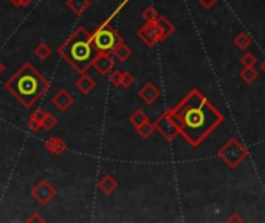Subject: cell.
Masks as SVG:
<instances>
[{
	"label": "cell",
	"mask_w": 265,
	"mask_h": 223,
	"mask_svg": "<svg viewBox=\"0 0 265 223\" xmlns=\"http://www.w3.org/2000/svg\"><path fill=\"white\" fill-rule=\"evenodd\" d=\"M154 126H155V130H158L166 141H174L177 136H180V126L169 110L166 113H163L154 123Z\"/></svg>",
	"instance_id": "5"
},
{
	"label": "cell",
	"mask_w": 265,
	"mask_h": 223,
	"mask_svg": "<svg viewBox=\"0 0 265 223\" xmlns=\"http://www.w3.org/2000/svg\"><path fill=\"white\" fill-rule=\"evenodd\" d=\"M234 45L239 48V50H246L248 47L251 45V38L248 36L246 33H240V34H237L236 36V39H234Z\"/></svg>",
	"instance_id": "21"
},
{
	"label": "cell",
	"mask_w": 265,
	"mask_h": 223,
	"mask_svg": "<svg viewBox=\"0 0 265 223\" xmlns=\"http://www.w3.org/2000/svg\"><path fill=\"white\" fill-rule=\"evenodd\" d=\"M10 4H13L14 7H18V8H24V7H28L31 5L35 0H8Z\"/></svg>",
	"instance_id": "28"
},
{
	"label": "cell",
	"mask_w": 265,
	"mask_h": 223,
	"mask_svg": "<svg viewBox=\"0 0 265 223\" xmlns=\"http://www.w3.org/2000/svg\"><path fill=\"white\" fill-rule=\"evenodd\" d=\"M121 76H123V72H118V70H113L109 73V81L112 85H115V87H120L121 85Z\"/></svg>",
	"instance_id": "26"
},
{
	"label": "cell",
	"mask_w": 265,
	"mask_h": 223,
	"mask_svg": "<svg viewBox=\"0 0 265 223\" xmlns=\"http://www.w3.org/2000/svg\"><path fill=\"white\" fill-rule=\"evenodd\" d=\"M52 53H53V50L50 48V45H47V44H39L35 50H33V56H35L36 59H39V61H47L50 56H52Z\"/></svg>",
	"instance_id": "17"
},
{
	"label": "cell",
	"mask_w": 265,
	"mask_h": 223,
	"mask_svg": "<svg viewBox=\"0 0 265 223\" xmlns=\"http://www.w3.org/2000/svg\"><path fill=\"white\" fill-rule=\"evenodd\" d=\"M5 89L25 109H31L50 89V82L30 62H25L11 78L7 79Z\"/></svg>",
	"instance_id": "2"
},
{
	"label": "cell",
	"mask_w": 265,
	"mask_h": 223,
	"mask_svg": "<svg viewBox=\"0 0 265 223\" xmlns=\"http://www.w3.org/2000/svg\"><path fill=\"white\" fill-rule=\"evenodd\" d=\"M248 155L246 147L237 140L231 138L220 150H219V158L231 169H236Z\"/></svg>",
	"instance_id": "4"
},
{
	"label": "cell",
	"mask_w": 265,
	"mask_h": 223,
	"mask_svg": "<svg viewBox=\"0 0 265 223\" xmlns=\"http://www.w3.org/2000/svg\"><path fill=\"white\" fill-rule=\"evenodd\" d=\"M155 24L158 25L161 34H163V39H168L171 34L175 31V27L166 19V17H163V16H158V19L155 21Z\"/></svg>",
	"instance_id": "16"
},
{
	"label": "cell",
	"mask_w": 265,
	"mask_h": 223,
	"mask_svg": "<svg viewBox=\"0 0 265 223\" xmlns=\"http://www.w3.org/2000/svg\"><path fill=\"white\" fill-rule=\"evenodd\" d=\"M75 87L78 89V92L79 93H82V95H90L93 90H95V87H96V82H95V79L93 78H90L89 75H82L76 82H75Z\"/></svg>",
	"instance_id": "12"
},
{
	"label": "cell",
	"mask_w": 265,
	"mask_h": 223,
	"mask_svg": "<svg viewBox=\"0 0 265 223\" xmlns=\"http://www.w3.org/2000/svg\"><path fill=\"white\" fill-rule=\"evenodd\" d=\"M240 62H242L243 67H254V65L257 64V58H256L253 53H245V55L242 56Z\"/></svg>",
	"instance_id": "25"
},
{
	"label": "cell",
	"mask_w": 265,
	"mask_h": 223,
	"mask_svg": "<svg viewBox=\"0 0 265 223\" xmlns=\"http://www.w3.org/2000/svg\"><path fill=\"white\" fill-rule=\"evenodd\" d=\"M129 121H130V124H132V126H134V127L137 129L138 126H141V124H144V123H147V121H149V116H147V113H146L144 110L138 109V110H135L134 113L130 115Z\"/></svg>",
	"instance_id": "18"
},
{
	"label": "cell",
	"mask_w": 265,
	"mask_h": 223,
	"mask_svg": "<svg viewBox=\"0 0 265 223\" xmlns=\"http://www.w3.org/2000/svg\"><path fill=\"white\" fill-rule=\"evenodd\" d=\"M59 58H62L72 68L81 75H84L92 67L95 56L98 55V50L95 48L92 41L76 39L70 34L69 39H65L56 50Z\"/></svg>",
	"instance_id": "3"
},
{
	"label": "cell",
	"mask_w": 265,
	"mask_h": 223,
	"mask_svg": "<svg viewBox=\"0 0 265 223\" xmlns=\"http://www.w3.org/2000/svg\"><path fill=\"white\" fill-rule=\"evenodd\" d=\"M7 70V67H5V64L2 62V61H0V75H2L4 72Z\"/></svg>",
	"instance_id": "33"
},
{
	"label": "cell",
	"mask_w": 265,
	"mask_h": 223,
	"mask_svg": "<svg viewBox=\"0 0 265 223\" xmlns=\"http://www.w3.org/2000/svg\"><path fill=\"white\" fill-rule=\"evenodd\" d=\"M98 187H99V191H101L104 195H110V194H113L115 191H117L118 183H117V180H115L112 175L106 174L101 180H99Z\"/></svg>",
	"instance_id": "13"
},
{
	"label": "cell",
	"mask_w": 265,
	"mask_h": 223,
	"mask_svg": "<svg viewBox=\"0 0 265 223\" xmlns=\"http://www.w3.org/2000/svg\"><path fill=\"white\" fill-rule=\"evenodd\" d=\"M67 7L75 14H84L92 7V2L90 0H67Z\"/></svg>",
	"instance_id": "14"
},
{
	"label": "cell",
	"mask_w": 265,
	"mask_h": 223,
	"mask_svg": "<svg viewBox=\"0 0 265 223\" xmlns=\"http://www.w3.org/2000/svg\"><path fill=\"white\" fill-rule=\"evenodd\" d=\"M134 82H135V76L132 73H129V72H124L123 76H121V85H120V87L129 89V87L134 85Z\"/></svg>",
	"instance_id": "24"
},
{
	"label": "cell",
	"mask_w": 265,
	"mask_h": 223,
	"mask_svg": "<svg viewBox=\"0 0 265 223\" xmlns=\"http://www.w3.org/2000/svg\"><path fill=\"white\" fill-rule=\"evenodd\" d=\"M113 53L109 51V53H104V51H98V55L95 56L92 67L99 73V75H109L112 72V68L115 65V59H113Z\"/></svg>",
	"instance_id": "8"
},
{
	"label": "cell",
	"mask_w": 265,
	"mask_h": 223,
	"mask_svg": "<svg viewBox=\"0 0 265 223\" xmlns=\"http://www.w3.org/2000/svg\"><path fill=\"white\" fill-rule=\"evenodd\" d=\"M154 130H155V126L151 121H147V123L137 127V133L141 136V138H149V136L154 133Z\"/></svg>",
	"instance_id": "22"
},
{
	"label": "cell",
	"mask_w": 265,
	"mask_h": 223,
	"mask_svg": "<svg viewBox=\"0 0 265 223\" xmlns=\"http://www.w3.org/2000/svg\"><path fill=\"white\" fill-rule=\"evenodd\" d=\"M75 102V96L70 95L65 89H59L53 96H52V104L59 110V112H67Z\"/></svg>",
	"instance_id": "9"
},
{
	"label": "cell",
	"mask_w": 265,
	"mask_h": 223,
	"mask_svg": "<svg viewBox=\"0 0 265 223\" xmlns=\"http://www.w3.org/2000/svg\"><path fill=\"white\" fill-rule=\"evenodd\" d=\"M138 98L146 102V104H154V102L160 98V89L157 87V85L154 82H146L141 90L138 92Z\"/></svg>",
	"instance_id": "10"
},
{
	"label": "cell",
	"mask_w": 265,
	"mask_h": 223,
	"mask_svg": "<svg viewBox=\"0 0 265 223\" xmlns=\"http://www.w3.org/2000/svg\"><path fill=\"white\" fill-rule=\"evenodd\" d=\"M228 221H242V217H239V215H233V217H229V218H228Z\"/></svg>",
	"instance_id": "32"
},
{
	"label": "cell",
	"mask_w": 265,
	"mask_h": 223,
	"mask_svg": "<svg viewBox=\"0 0 265 223\" xmlns=\"http://www.w3.org/2000/svg\"><path fill=\"white\" fill-rule=\"evenodd\" d=\"M45 115H47V112H45L44 109H36L35 112L31 113V116H30V118H35V119H38V121H42Z\"/></svg>",
	"instance_id": "29"
},
{
	"label": "cell",
	"mask_w": 265,
	"mask_h": 223,
	"mask_svg": "<svg viewBox=\"0 0 265 223\" xmlns=\"http://www.w3.org/2000/svg\"><path fill=\"white\" fill-rule=\"evenodd\" d=\"M44 147L50 152L53 153V155H61L65 150H67V143L64 140H61L59 136H52V138H48L45 143H44Z\"/></svg>",
	"instance_id": "11"
},
{
	"label": "cell",
	"mask_w": 265,
	"mask_h": 223,
	"mask_svg": "<svg viewBox=\"0 0 265 223\" xmlns=\"http://www.w3.org/2000/svg\"><path fill=\"white\" fill-rule=\"evenodd\" d=\"M259 67H260V70H262V72L265 73V59H263V61H262V62L259 64Z\"/></svg>",
	"instance_id": "34"
},
{
	"label": "cell",
	"mask_w": 265,
	"mask_h": 223,
	"mask_svg": "<svg viewBox=\"0 0 265 223\" xmlns=\"http://www.w3.org/2000/svg\"><path fill=\"white\" fill-rule=\"evenodd\" d=\"M169 112L180 126V136H183L192 147H198V144L223 121L222 112L214 107L211 101L197 89Z\"/></svg>",
	"instance_id": "1"
},
{
	"label": "cell",
	"mask_w": 265,
	"mask_h": 223,
	"mask_svg": "<svg viewBox=\"0 0 265 223\" xmlns=\"http://www.w3.org/2000/svg\"><path fill=\"white\" fill-rule=\"evenodd\" d=\"M240 76L245 82L251 84L259 78V73H257V70L254 67H243V70L240 72Z\"/></svg>",
	"instance_id": "19"
},
{
	"label": "cell",
	"mask_w": 265,
	"mask_h": 223,
	"mask_svg": "<svg viewBox=\"0 0 265 223\" xmlns=\"http://www.w3.org/2000/svg\"><path fill=\"white\" fill-rule=\"evenodd\" d=\"M137 36L149 47H154L158 42L164 41L163 39V34L158 28V25L155 22H146L138 31H137Z\"/></svg>",
	"instance_id": "7"
},
{
	"label": "cell",
	"mask_w": 265,
	"mask_h": 223,
	"mask_svg": "<svg viewBox=\"0 0 265 223\" xmlns=\"http://www.w3.org/2000/svg\"><path fill=\"white\" fill-rule=\"evenodd\" d=\"M27 126H28V129H30L33 133H38V132L42 129L41 121H38V119H35V118H30V119H28V123H27Z\"/></svg>",
	"instance_id": "27"
},
{
	"label": "cell",
	"mask_w": 265,
	"mask_h": 223,
	"mask_svg": "<svg viewBox=\"0 0 265 223\" xmlns=\"http://www.w3.org/2000/svg\"><path fill=\"white\" fill-rule=\"evenodd\" d=\"M31 197L35 198L39 204H48L56 197V187L48 180L42 178L35 186L31 187Z\"/></svg>",
	"instance_id": "6"
},
{
	"label": "cell",
	"mask_w": 265,
	"mask_h": 223,
	"mask_svg": "<svg viewBox=\"0 0 265 223\" xmlns=\"http://www.w3.org/2000/svg\"><path fill=\"white\" fill-rule=\"evenodd\" d=\"M112 53L115 55V58L120 59V61H127L132 56V50H130V47H127L124 44V41H120V42H117V45L113 47Z\"/></svg>",
	"instance_id": "15"
},
{
	"label": "cell",
	"mask_w": 265,
	"mask_h": 223,
	"mask_svg": "<svg viewBox=\"0 0 265 223\" xmlns=\"http://www.w3.org/2000/svg\"><path fill=\"white\" fill-rule=\"evenodd\" d=\"M41 124H42V129H44V130L50 132V130H53V129L58 126V118H56L53 113L47 112V115L44 116V119L41 121Z\"/></svg>",
	"instance_id": "20"
},
{
	"label": "cell",
	"mask_w": 265,
	"mask_h": 223,
	"mask_svg": "<svg viewBox=\"0 0 265 223\" xmlns=\"http://www.w3.org/2000/svg\"><path fill=\"white\" fill-rule=\"evenodd\" d=\"M141 16H143L144 22H155V21L158 19V16H160V14H158V11H157L154 7H147V8L143 10Z\"/></svg>",
	"instance_id": "23"
},
{
	"label": "cell",
	"mask_w": 265,
	"mask_h": 223,
	"mask_svg": "<svg viewBox=\"0 0 265 223\" xmlns=\"http://www.w3.org/2000/svg\"><path fill=\"white\" fill-rule=\"evenodd\" d=\"M198 2H200V5H202L205 10H211L214 5L219 2V0H198Z\"/></svg>",
	"instance_id": "30"
},
{
	"label": "cell",
	"mask_w": 265,
	"mask_h": 223,
	"mask_svg": "<svg viewBox=\"0 0 265 223\" xmlns=\"http://www.w3.org/2000/svg\"><path fill=\"white\" fill-rule=\"evenodd\" d=\"M27 221H44V218L39 214H33L27 218Z\"/></svg>",
	"instance_id": "31"
}]
</instances>
